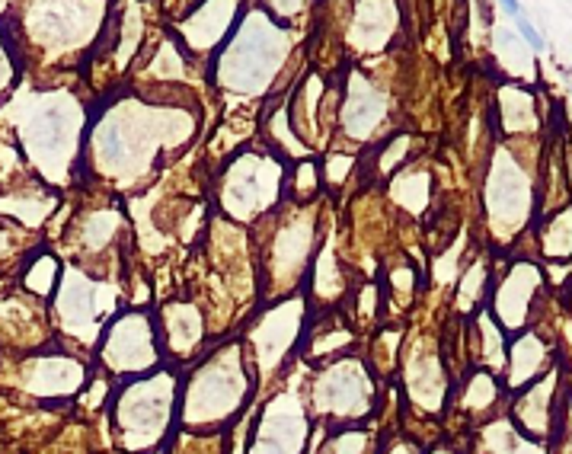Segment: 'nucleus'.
Returning <instances> with one entry per match:
<instances>
[{
    "instance_id": "f257e3e1",
    "label": "nucleus",
    "mask_w": 572,
    "mask_h": 454,
    "mask_svg": "<svg viewBox=\"0 0 572 454\" xmlns=\"http://www.w3.org/2000/svg\"><path fill=\"white\" fill-rule=\"evenodd\" d=\"M196 129V112H189L186 106L170 109L138 96H119L90 125L83 157L103 180L131 186L151 173L157 157L163 160L170 151L189 144Z\"/></svg>"
},
{
    "instance_id": "f03ea898",
    "label": "nucleus",
    "mask_w": 572,
    "mask_h": 454,
    "mask_svg": "<svg viewBox=\"0 0 572 454\" xmlns=\"http://www.w3.org/2000/svg\"><path fill=\"white\" fill-rule=\"evenodd\" d=\"M7 112L32 170L52 186H68L83 157L80 99L68 90H16Z\"/></svg>"
},
{
    "instance_id": "7ed1b4c3",
    "label": "nucleus",
    "mask_w": 572,
    "mask_h": 454,
    "mask_svg": "<svg viewBox=\"0 0 572 454\" xmlns=\"http://www.w3.org/2000/svg\"><path fill=\"white\" fill-rule=\"evenodd\" d=\"M256 378L240 339L221 342L179 381V425L186 432H224L240 416Z\"/></svg>"
},
{
    "instance_id": "20e7f679",
    "label": "nucleus",
    "mask_w": 572,
    "mask_h": 454,
    "mask_svg": "<svg viewBox=\"0 0 572 454\" xmlns=\"http://www.w3.org/2000/svg\"><path fill=\"white\" fill-rule=\"evenodd\" d=\"M294 36L265 13V7H243L234 32L221 45L208 77L230 93H265L291 52Z\"/></svg>"
},
{
    "instance_id": "39448f33",
    "label": "nucleus",
    "mask_w": 572,
    "mask_h": 454,
    "mask_svg": "<svg viewBox=\"0 0 572 454\" xmlns=\"http://www.w3.org/2000/svg\"><path fill=\"white\" fill-rule=\"evenodd\" d=\"M179 371L163 365L154 374L131 378L115 387L109 413L122 451L147 454L163 445L173 419L179 416Z\"/></svg>"
},
{
    "instance_id": "423d86ee",
    "label": "nucleus",
    "mask_w": 572,
    "mask_h": 454,
    "mask_svg": "<svg viewBox=\"0 0 572 454\" xmlns=\"http://www.w3.org/2000/svg\"><path fill=\"white\" fill-rule=\"evenodd\" d=\"M288 182V173L279 157L269 151H240L230 163L224 167L218 182V205L230 221H249L263 218L281 202V189Z\"/></svg>"
},
{
    "instance_id": "0eeeda50",
    "label": "nucleus",
    "mask_w": 572,
    "mask_h": 454,
    "mask_svg": "<svg viewBox=\"0 0 572 454\" xmlns=\"http://www.w3.org/2000/svg\"><path fill=\"white\" fill-rule=\"evenodd\" d=\"M105 3H32L23 13L26 42L48 58H68L96 48L109 13Z\"/></svg>"
},
{
    "instance_id": "6e6552de",
    "label": "nucleus",
    "mask_w": 572,
    "mask_h": 454,
    "mask_svg": "<svg viewBox=\"0 0 572 454\" xmlns=\"http://www.w3.org/2000/svg\"><path fill=\"white\" fill-rule=\"evenodd\" d=\"M310 409L326 429L358 425L377 407V387L365 358L346 356L326 365L310 381Z\"/></svg>"
},
{
    "instance_id": "1a4fd4ad",
    "label": "nucleus",
    "mask_w": 572,
    "mask_h": 454,
    "mask_svg": "<svg viewBox=\"0 0 572 454\" xmlns=\"http://www.w3.org/2000/svg\"><path fill=\"white\" fill-rule=\"evenodd\" d=\"M316 208L304 205L294 208L291 218H285L272 230L269 243L263 247L259 259V288L265 301H281V298L298 291V281L307 275V265L314 263L316 247Z\"/></svg>"
},
{
    "instance_id": "9d476101",
    "label": "nucleus",
    "mask_w": 572,
    "mask_h": 454,
    "mask_svg": "<svg viewBox=\"0 0 572 454\" xmlns=\"http://www.w3.org/2000/svg\"><path fill=\"white\" fill-rule=\"evenodd\" d=\"M119 307V288L112 281L93 279L77 265H68L61 272L58 291H54L52 317L61 333L74 339L77 346L93 349L103 336L105 317H112Z\"/></svg>"
},
{
    "instance_id": "9b49d317",
    "label": "nucleus",
    "mask_w": 572,
    "mask_h": 454,
    "mask_svg": "<svg viewBox=\"0 0 572 454\" xmlns=\"http://www.w3.org/2000/svg\"><path fill=\"white\" fill-rule=\"evenodd\" d=\"M99 365L105 368V374L112 378H144L154 374L157 368H163V349H160L157 336V320L147 311H125L115 320H109V326L99 336L96 346Z\"/></svg>"
},
{
    "instance_id": "f8f14e48",
    "label": "nucleus",
    "mask_w": 572,
    "mask_h": 454,
    "mask_svg": "<svg viewBox=\"0 0 572 454\" xmlns=\"http://www.w3.org/2000/svg\"><path fill=\"white\" fill-rule=\"evenodd\" d=\"M304 326H307V295L301 291L269 304L259 314L243 342L247 358L256 365V381H272L279 374L294 346H301Z\"/></svg>"
},
{
    "instance_id": "ddd939ff",
    "label": "nucleus",
    "mask_w": 572,
    "mask_h": 454,
    "mask_svg": "<svg viewBox=\"0 0 572 454\" xmlns=\"http://www.w3.org/2000/svg\"><path fill=\"white\" fill-rule=\"evenodd\" d=\"M87 381H90L87 365L64 349L32 352L16 368V384L38 400H68V397L80 394Z\"/></svg>"
},
{
    "instance_id": "4468645a",
    "label": "nucleus",
    "mask_w": 572,
    "mask_h": 454,
    "mask_svg": "<svg viewBox=\"0 0 572 454\" xmlns=\"http://www.w3.org/2000/svg\"><path fill=\"white\" fill-rule=\"evenodd\" d=\"M307 435L310 423L307 413H304V400L298 394V387L291 384L285 394L272 397L263 407L249 454H304Z\"/></svg>"
},
{
    "instance_id": "2eb2a0df",
    "label": "nucleus",
    "mask_w": 572,
    "mask_h": 454,
    "mask_svg": "<svg viewBox=\"0 0 572 454\" xmlns=\"http://www.w3.org/2000/svg\"><path fill=\"white\" fill-rule=\"evenodd\" d=\"M384 112H387V96L371 80H365V74L352 71L346 80V90H342V109L336 115L342 135L352 144L371 141L377 125L384 122Z\"/></svg>"
},
{
    "instance_id": "dca6fc26",
    "label": "nucleus",
    "mask_w": 572,
    "mask_h": 454,
    "mask_svg": "<svg viewBox=\"0 0 572 454\" xmlns=\"http://www.w3.org/2000/svg\"><path fill=\"white\" fill-rule=\"evenodd\" d=\"M240 13L243 3H202V7H196V13H186L173 38L189 54L221 52V45L234 32Z\"/></svg>"
},
{
    "instance_id": "f3484780",
    "label": "nucleus",
    "mask_w": 572,
    "mask_h": 454,
    "mask_svg": "<svg viewBox=\"0 0 572 454\" xmlns=\"http://www.w3.org/2000/svg\"><path fill=\"white\" fill-rule=\"evenodd\" d=\"M160 349L166 358H192L205 339V317L192 301H166L157 320Z\"/></svg>"
},
{
    "instance_id": "a211bd4d",
    "label": "nucleus",
    "mask_w": 572,
    "mask_h": 454,
    "mask_svg": "<svg viewBox=\"0 0 572 454\" xmlns=\"http://www.w3.org/2000/svg\"><path fill=\"white\" fill-rule=\"evenodd\" d=\"M397 23H399L397 3H365V7H355L346 38L349 45L365 54L384 52L390 36L397 32Z\"/></svg>"
},
{
    "instance_id": "6ab92c4d",
    "label": "nucleus",
    "mask_w": 572,
    "mask_h": 454,
    "mask_svg": "<svg viewBox=\"0 0 572 454\" xmlns=\"http://www.w3.org/2000/svg\"><path fill=\"white\" fill-rule=\"evenodd\" d=\"M54 205H58V192L52 189H13L0 198V214H7L10 221L36 230L48 221Z\"/></svg>"
},
{
    "instance_id": "aec40b11",
    "label": "nucleus",
    "mask_w": 572,
    "mask_h": 454,
    "mask_svg": "<svg viewBox=\"0 0 572 454\" xmlns=\"http://www.w3.org/2000/svg\"><path fill=\"white\" fill-rule=\"evenodd\" d=\"M301 342H304V356H307L310 362H320V358L336 356V352L352 346L355 333H352V326L346 323V317L339 311H332V314H326L323 320H314L307 339H301Z\"/></svg>"
},
{
    "instance_id": "412c9836",
    "label": "nucleus",
    "mask_w": 572,
    "mask_h": 454,
    "mask_svg": "<svg viewBox=\"0 0 572 454\" xmlns=\"http://www.w3.org/2000/svg\"><path fill=\"white\" fill-rule=\"evenodd\" d=\"M61 263L54 253L48 250H36L32 253V259L26 263L23 269V288H26V295L29 298H38V301H48V298H54V291H58V281H61Z\"/></svg>"
},
{
    "instance_id": "4be33fe9",
    "label": "nucleus",
    "mask_w": 572,
    "mask_h": 454,
    "mask_svg": "<svg viewBox=\"0 0 572 454\" xmlns=\"http://www.w3.org/2000/svg\"><path fill=\"white\" fill-rule=\"evenodd\" d=\"M119 227H122V214L103 208V212H93L77 221V240H80L83 250H103L105 243L119 234Z\"/></svg>"
},
{
    "instance_id": "5701e85b",
    "label": "nucleus",
    "mask_w": 572,
    "mask_h": 454,
    "mask_svg": "<svg viewBox=\"0 0 572 454\" xmlns=\"http://www.w3.org/2000/svg\"><path fill=\"white\" fill-rule=\"evenodd\" d=\"M390 198L399 205V208H406V212H422L425 208V198H429V176L425 173H393L390 180Z\"/></svg>"
},
{
    "instance_id": "b1692460",
    "label": "nucleus",
    "mask_w": 572,
    "mask_h": 454,
    "mask_svg": "<svg viewBox=\"0 0 572 454\" xmlns=\"http://www.w3.org/2000/svg\"><path fill=\"white\" fill-rule=\"evenodd\" d=\"M371 432L362 425H342L330 429L326 441L316 448V454H371Z\"/></svg>"
},
{
    "instance_id": "393cba45",
    "label": "nucleus",
    "mask_w": 572,
    "mask_h": 454,
    "mask_svg": "<svg viewBox=\"0 0 572 454\" xmlns=\"http://www.w3.org/2000/svg\"><path fill=\"white\" fill-rule=\"evenodd\" d=\"M316 186H320V167H316V160H301L298 167L288 170V189L294 192V198H314Z\"/></svg>"
},
{
    "instance_id": "a878e982",
    "label": "nucleus",
    "mask_w": 572,
    "mask_h": 454,
    "mask_svg": "<svg viewBox=\"0 0 572 454\" xmlns=\"http://www.w3.org/2000/svg\"><path fill=\"white\" fill-rule=\"evenodd\" d=\"M16 64H20V52H16V42L0 29V96L10 90L16 77Z\"/></svg>"
},
{
    "instance_id": "bb28decb",
    "label": "nucleus",
    "mask_w": 572,
    "mask_h": 454,
    "mask_svg": "<svg viewBox=\"0 0 572 454\" xmlns=\"http://www.w3.org/2000/svg\"><path fill=\"white\" fill-rule=\"evenodd\" d=\"M406 147H409V138H390V141L384 144V151H381V157H377V170L381 173H399V163H403V157H406Z\"/></svg>"
},
{
    "instance_id": "cd10ccee",
    "label": "nucleus",
    "mask_w": 572,
    "mask_h": 454,
    "mask_svg": "<svg viewBox=\"0 0 572 454\" xmlns=\"http://www.w3.org/2000/svg\"><path fill=\"white\" fill-rule=\"evenodd\" d=\"M352 163L355 160L349 157V154H330V157H326V167H323V180L330 182V186H339V182L349 176Z\"/></svg>"
},
{
    "instance_id": "c85d7f7f",
    "label": "nucleus",
    "mask_w": 572,
    "mask_h": 454,
    "mask_svg": "<svg viewBox=\"0 0 572 454\" xmlns=\"http://www.w3.org/2000/svg\"><path fill=\"white\" fill-rule=\"evenodd\" d=\"M16 237H20V230L13 224H7V218H0V263L16 250Z\"/></svg>"
},
{
    "instance_id": "c756f323",
    "label": "nucleus",
    "mask_w": 572,
    "mask_h": 454,
    "mask_svg": "<svg viewBox=\"0 0 572 454\" xmlns=\"http://www.w3.org/2000/svg\"><path fill=\"white\" fill-rule=\"evenodd\" d=\"M515 23H518L521 36L527 38V45L534 48V52H543V48H547V42H543V36H541V32H537L531 23H527V20H525V13H518V16H515Z\"/></svg>"
},
{
    "instance_id": "7c9ffc66",
    "label": "nucleus",
    "mask_w": 572,
    "mask_h": 454,
    "mask_svg": "<svg viewBox=\"0 0 572 454\" xmlns=\"http://www.w3.org/2000/svg\"><path fill=\"white\" fill-rule=\"evenodd\" d=\"M384 454H416V451H413V445H403V441H397V445H390V451H384Z\"/></svg>"
},
{
    "instance_id": "2f4dec72",
    "label": "nucleus",
    "mask_w": 572,
    "mask_h": 454,
    "mask_svg": "<svg viewBox=\"0 0 572 454\" xmlns=\"http://www.w3.org/2000/svg\"><path fill=\"white\" fill-rule=\"evenodd\" d=\"M432 454H454V451H448V448H435Z\"/></svg>"
},
{
    "instance_id": "473e14b6",
    "label": "nucleus",
    "mask_w": 572,
    "mask_h": 454,
    "mask_svg": "<svg viewBox=\"0 0 572 454\" xmlns=\"http://www.w3.org/2000/svg\"><path fill=\"white\" fill-rule=\"evenodd\" d=\"M307 454H316V448H314V451H307Z\"/></svg>"
}]
</instances>
